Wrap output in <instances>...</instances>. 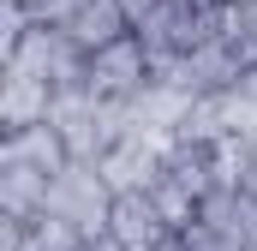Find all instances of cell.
Listing matches in <instances>:
<instances>
[{"instance_id":"5","label":"cell","mask_w":257,"mask_h":251,"mask_svg":"<svg viewBox=\"0 0 257 251\" xmlns=\"http://www.w3.org/2000/svg\"><path fill=\"white\" fill-rule=\"evenodd\" d=\"M60 36L72 48H84V54H96L102 42H114V36H126V12H120V0H66L60 6Z\"/></svg>"},{"instance_id":"13","label":"cell","mask_w":257,"mask_h":251,"mask_svg":"<svg viewBox=\"0 0 257 251\" xmlns=\"http://www.w3.org/2000/svg\"><path fill=\"white\" fill-rule=\"evenodd\" d=\"M227 30H233V36H239V42L257 54V0H239V6H227Z\"/></svg>"},{"instance_id":"9","label":"cell","mask_w":257,"mask_h":251,"mask_svg":"<svg viewBox=\"0 0 257 251\" xmlns=\"http://www.w3.org/2000/svg\"><path fill=\"white\" fill-rule=\"evenodd\" d=\"M48 180H54V174L18 168V162H0V209H6V215H18V221L42 215V203H48Z\"/></svg>"},{"instance_id":"2","label":"cell","mask_w":257,"mask_h":251,"mask_svg":"<svg viewBox=\"0 0 257 251\" xmlns=\"http://www.w3.org/2000/svg\"><path fill=\"white\" fill-rule=\"evenodd\" d=\"M84 84H90L96 96H108V102H132V96L150 84V54H144L138 30L114 36V42H102V48L84 60Z\"/></svg>"},{"instance_id":"14","label":"cell","mask_w":257,"mask_h":251,"mask_svg":"<svg viewBox=\"0 0 257 251\" xmlns=\"http://www.w3.org/2000/svg\"><path fill=\"white\" fill-rule=\"evenodd\" d=\"M18 239H24V221L0 209V251H18Z\"/></svg>"},{"instance_id":"18","label":"cell","mask_w":257,"mask_h":251,"mask_svg":"<svg viewBox=\"0 0 257 251\" xmlns=\"http://www.w3.org/2000/svg\"><path fill=\"white\" fill-rule=\"evenodd\" d=\"M84 251H120V245H114V239L102 233V239H90V245H84Z\"/></svg>"},{"instance_id":"20","label":"cell","mask_w":257,"mask_h":251,"mask_svg":"<svg viewBox=\"0 0 257 251\" xmlns=\"http://www.w3.org/2000/svg\"><path fill=\"white\" fill-rule=\"evenodd\" d=\"M227 6H239V0H227Z\"/></svg>"},{"instance_id":"15","label":"cell","mask_w":257,"mask_h":251,"mask_svg":"<svg viewBox=\"0 0 257 251\" xmlns=\"http://www.w3.org/2000/svg\"><path fill=\"white\" fill-rule=\"evenodd\" d=\"M162 0H120V12H126V24H144L150 12H156Z\"/></svg>"},{"instance_id":"7","label":"cell","mask_w":257,"mask_h":251,"mask_svg":"<svg viewBox=\"0 0 257 251\" xmlns=\"http://www.w3.org/2000/svg\"><path fill=\"white\" fill-rule=\"evenodd\" d=\"M48 102H54V84L48 78H30L24 66H0V132L42 126L48 120Z\"/></svg>"},{"instance_id":"10","label":"cell","mask_w":257,"mask_h":251,"mask_svg":"<svg viewBox=\"0 0 257 251\" xmlns=\"http://www.w3.org/2000/svg\"><path fill=\"white\" fill-rule=\"evenodd\" d=\"M84 245H90V239H84L72 221L48 215V209L30 215V221H24V239H18V251H84Z\"/></svg>"},{"instance_id":"19","label":"cell","mask_w":257,"mask_h":251,"mask_svg":"<svg viewBox=\"0 0 257 251\" xmlns=\"http://www.w3.org/2000/svg\"><path fill=\"white\" fill-rule=\"evenodd\" d=\"M245 144H251V162H257V126H251V132H245Z\"/></svg>"},{"instance_id":"12","label":"cell","mask_w":257,"mask_h":251,"mask_svg":"<svg viewBox=\"0 0 257 251\" xmlns=\"http://www.w3.org/2000/svg\"><path fill=\"white\" fill-rule=\"evenodd\" d=\"M30 30V6L24 0H0V66L18 54V36Z\"/></svg>"},{"instance_id":"4","label":"cell","mask_w":257,"mask_h":251,"mask_svg":"<svg viewBox=\"0 0 257 251\" xmlns=\"http://www.w3.org/2000/svg\"><path fill=\"white\" fill-rule=\"evenodd\" d=\"M162 150L168 144H156V138H114L102 156H96V174L108 180V191H144L156 180V168H162Z\"/></svg>"},{"instance_id":"16","label":"cell","mask_w":257,"mask_h":251,"mask_svg":"<svg viewBox=\"0 0 257 251\" xmlns=\"http://www.w3.org/2000/svg\"><path fill=\"white\" fill-rule=\"evenodd\" d=\"M174 12H186V18H197V12H215V6H227V0H168Z\"/></svg>"},{"instance_id":"17","label":"cell","mask_w":257,"mask_h":251,"mask_svg":"<svg viewBox=\"0 0 257 251\" xmlns=\"http://www.w3.org/2000/svg\"><path fill=\"white\" fill-rule=\"evenodd\" d=\"M150 251H186V239H180V233H168V239H156Z\"/></svg>"},{"instance_id":"1","label":"cell","mask_w":257,"mask_h":251,"mask_svg":"<svg viewBox=\"0 0 257 251\" xmlns=\"http://www.w3.org/2000/svg\"><path fill=\"white\" fill-rule=\"evenodd\" d=\"M108 203H114V191H108V180L96 174V162H66L60 174L48 180V215H60V221H72L84 239H102V227H108Z\"/></svg>"},{"instance_id":"6","label":"cell","mask_w":257,"mask_h":251,"mask_svg":"<svg viewBox=\"0 0 257 251\" xmlns=\"http://www.w3.org/2000/svg\"><path fill=\"white\" fill-rule=\"evenodd\" d=\"M102 233H108L120 251H150L156 239H168V221L156 215L150 191H114V203H108V227H102Z\"/></svg>"},{"instance_id":"8","label":"cell","mask_w":257,"mask_h":251,"mask_svg":"<svg viewBox=\"0 0 257 251\" xmlns=\"http://www.w3.org/2000/svg\"><path fill=\"white\" fill-rule=\"evenodd\" d=\"M0 162H18V168H36V174H60L66 162V144L60 132L42 120V126H12V132H0Z\"/></svg>"},{"instance_id":"3","label":"cell","mask_w":257,"mask_h":251,"mask_svg":"<svg viewBox=\"0 0 257 251\" xmlns=\"http://www.w3.org/2000/svg\"><path fill=\"white\" fill-rule=\"evenodd\" d=\"M84 60H90V54L66 42V36H60V24H48V18H30V30L18 36V54H12L6 66H24L30 78H48V84L60 90V84H84Z\"/></svg>"},{"instance_id":"11","label":"cell","mask_w":257,"mask_h":251,"mask_svg":"<svg viewBox=\"0 0 257 251\" xmlns=\"http://www.w3.org/2000/svg\"><path fill=\"white\" fill-rule=\"evenodd\" d=\"M144 191H150V203H156V215L168 221V233H180V227H186V221L197 215V197H192L186 186H180L174 174H162V168H156V180H150Z\"/></svg>"}]
</instances>
